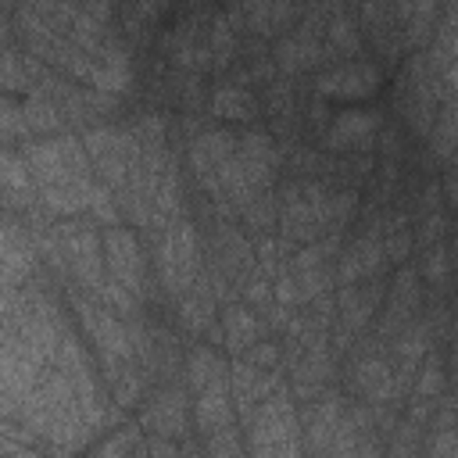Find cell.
<instances>
[{
  "label": "cell",
  "instance_id": "cell-1",
  "mask_svg": "<svg viewBox=\"0 0 458 458\" xmlns=\"http://www.w3.org/2000/svg\"><path fill=\"white\" fill-rule=\"evenodd\" d=\"M286 390L272 394L247 419V451L250 458H297L301 451V419Z\"/></svg>",
  "mask_w": 458,
  "mask_h": 458
},
{
  "label": "cell",
  "instance_id": "cell-2",
  "mask_svg": "<svg viewBox=\"0 0 458 458\" xmlns=\"http://www.w3.org/2000/svg\"><path fill=\"white\" fill-rule=\"evenodd\" d=\"M104 265H107V279L118 283L129 297H136L140 304L150 301L157 290H154V279H150V268H147V254L140 247V236L132 229H122V225H107L104 233Z\"/></svg>",
  "mask_w": 458,
  "mask_h": 458
},
{
  "label": "cell",
  "instance_id": "cell-3",
  "mask_svg": "<svg viewBox=\"0 0 458 458\" xmlns=\"http://www.w3.org/2000/svg\"><path fill=\"white\" fill-rule=\"evenodd\" d=\"M383 86V64L372 57H354V61H336L322 72L311 75V93L329 100V104H365L379 93Z\"/></svg>",
  "mask_w": 458,
  "mask_h": 458
},
{
  "label": "cell",
  "instance_id": "cell-4",
  "mask_svg": "<svg viewBox=\"0 0 458 458\" xmlns=\"http://www.w3.org/2000/svg\"><path fill=\"white\" fill-rule=\"evenodd\" d=\"M386 114L372 104H351V107H336L318 150L333 154V157H351V154H376V136L383 129Z\"/></svg>",
  "mask_w": 458,
  "mask_h": 458
},
{
  "label": "cell",
  "instance_id": "cell-5",
  "mask_svg": "<svg viewBox=\"0 0 458 458\" xmlns=\"http://www.w3.org/2000/svg\"><path fill=\"white\" fill-rule=\"evenodd\" d=\"M140 422H143V429H154L161 437H182L190 426V401H186L182 383L172 379V383L154 386L150 397L143 401Z\"/></svg>",
  "mask_w": 458,
  "mask_h": 458
},
{
  "label": "cell",
  "instance_id": "cell-6",
  "mask_svg": "<svg viewBox=\"0 0 458 458\" xmlns=\"http://www.w3.org/2000/svg\"><path fill=\"white\" fill-rule=\"evenodd\" d=\"M208 111H211L215 118L229 122V125L236 122V125H243V129L254 125L258 118H265V114H261V97H258L254 89H247V86L229 82V79H215Z\"/></svg>",
  "mask_w": 458,
  "mask_h": 458
},
{
  "label": "cell",
  "instance_id": "cell-7",
  "mask_svg": "<svg viewBox=\"0 0 458 458\" xmlns=\"http://www.w3.org/2000/svg\"><path fill=\"white\" fill-rule=\"evenodd\" d=\"M218 326H222V336L229 344V351H247L254 347L258 340H268V322L250 308V304H222V315H218Z\"/></svg>",
  "mask_w": 458,
  "mask_h": 458
},
{
  "label": "cell",
  "instance_id": "cell-8",
  "mask_svg": "<svg viewBox=\"0 0 458 458\" xmlns=\"http://www.w3.org/2000/svg\"><path fill=\"white\" fill-rule=\"evenodd\" d=\"M426 150L433 154L437 165H447L454 154H458V97L447 93L440 100V111H437V122H433V132L426 140Z\"/></svg>",
  "mask_w": 458,
  "mask_h": 458
},
{
  "label": "cell",
  "instance_id": "cell-9",
  "mask_svg": "<svg viewBox=\"0 0 458 458\" xmlns=\"http://www.w3.org/2000/svg\"><path fill=\"white\" fill-rule=\"evenodd\" d=\"M240 358H243L247 365L261 369V372H272V369H279V365L286 361V354H283V347H279L276 340H258V344H254V347H247Z\"/></svg>",
  "mask_w": 458,
  "mask_h": 458
},
{
  "label": "cell",
  "instance_id": "cell-10",
  "mask_svg": "<svg viewBox=\"0 0 458 458\" xmlns=\"http://www.w3.org/2000/svg\"><path fill=\"white\" fill-rule=\"evenodd\" d=\"M147 458H182V444H179L175 437L150 433V437H147Z\"/></svg>",
  "mask_w": 458,
  "mask_h": 458
},
{
  "label": "cell",
  "instance_id": "cell-11",
  "mask_svg": "<svg viewBox=\"0 0 458 458\" xmlns=\"http://www.w3.org/2000/svg\"><path fill=\"white\" fill-rule=\"evenodd\" d=\"M440 190H444V204H447L451 211H458V172H454V168H447V172H444Z\"/></svg>",
  "mask_w": 458,
  "mask_h": 458
}]
</instances>
